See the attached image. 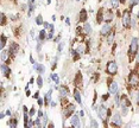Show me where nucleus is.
<instances>
[{
    "instance_id": "obj_55",
    "label": "nucleus",
    "mask_w": 139,
    "mask_h": 128,
    "mask_svg": "<svg viewBox=\"0 0 139 128\" xmlns=\"http://www.w3.org/2000/svg\"><path fill=\"white\" fill-rule=\"evenodd\" d=\"M125 1H126V0H120V2H122V4H124Z\"/></svg>"
},
{
    "instance_id": "obj_2",
    "label": "nucleus",
    "mask_w": 139,
    "mask_h": 128,
    "mask_svg": "<svg viewBox=\"0 0 139 128\" xmlns=\"http://www.w3.org/2000/svg\"><path fill=\"white\" fill-rule=\"evenodd\" d=\"M98 114H99L100 119L104 122H106L108 119H107V114H108V109L106 108L105 104H101L99 108H98Z\"/></svg>"
},
{
    "instance_id": "obj_30",
    "label": "nucleus",
    "mask_w": 139,
    "mask_h": 128,
    "mask_svg": "<svg viewBox=\"0 0 139 128\" xmlns=\"http://www.w3.org/2000/svg\"><path fill=\"white\" fill-rule=\"evenodd\" d=\"M138 4H139V0H130V6L132 7V8L136 5H138Z\"/></svg>"
},
{
    "instance_id": "obj_42",
    "label": "nucleus",
    "mask_w": 139,
    "mask_h": 128,
    "mask_svg": "<svg viewBox=\"0 0 139 128\" xmlns=\"http://www.w3.org/2000/svg\"><path fill=\"white\" fill-rule=\"evenodd\" d=\"M33 97H35V99H38V97H39V93H38V91H37V93H36V94L33 95Z\"/></svg>"
},
{
    "instance_id": "obj_7",
    "label": "nucleus",
    "mask_w": 139,
    "mask_h": 128,
    "mask_svg": "<svg viewBox=\"0 0 139 128\" xmlns=\"http://www.w3.org/2000/svg\"><path fill=\"white\" fill-rule=\"evenodd\" d=\"M108 91H109V94L112 95H115L118 93V83L115 81L109 80V82H108Z\"/></svg>"
},
{
    "instance_id": "obj_9",
    "label": "nucleus",
    "mask_w": 139,
    "mask_h": 128,
    "mask_svg": "<svg viewBox=\"0 0 139 128\" xmlns=\"http://www.w3.org/2000/svg\"><path fill=\"white\" fill-rule=\"evenodd\" d=\"M1 74L4 75L5 77H10V75H11V69H10V67L8 65H6L5 63H2L1 64Z\"/></svg>"
},
{
    "instance_id": "obj_27",
    "label": "nucleus",
    "mask_w": 139,
    "mask_h": 128,
    "mask_svg": "<svg viewBox=\"0 0 139 128\" xmlns=\"http://www.w3.org/2000/svg\"><path fill=\"white\" fill-rule=\"evenodd\" d=\"M37 85H38V88L43 87V78H42V76H38V77H37Z\"/></svg>"
},
{
    "instance_id": "obj_48",
    "label": "nucleus",
    "mask_w": 139,
    "mask_h": 128,
    "mask_svg": "<svg viewBox=\"0 0 139 128\" xmlns=\"http://www.w3.org/2000/svg\"><path fill=\"white\" fill-rule=\"evenodd\" d=\"M80 115H81L82 117H85V112H83V110H81V112H80Z\"/></svg>"
},
{
    "instance_id": "obj_1",
    "label": "nucleus",
    "mask_w": 139,
    "mask_h": 128,
    "mask_svg": "<svg viewBox=\"0 0 139 128\" xmlns=\"http://www.w3.org/2000/svg\"><path fill=\"white\" fill-rule=\"evenodd\" d=\"M139 50V42H138V38H132L131 41V44H130V49H128V56H130V59L132 61V58L137 55Z\"/></svg>"
},
{
    "instance_id": "obj_40",
    "label": "nucleus",
    "mask_w": 139,
    "mask_h": 128,
    "mask_svg": "<svg viewBox=\"0 0 139 128\" xmlns=\"http://www.w3.org/2000/svg\"><path fill=\"white\" fill-rule=\"evenodd\" d=\"M27 127H33V121L29 120V122H27Z\"/></svg>"
},
{
    "instance_id": "obj_12",
    "label": "nucleus",
    "mask_w": 139,
    "mask_h": 128,
    "mask_svg": "<svg viewBox=\"0 0 139 128\" xmlns=\"http://www.w3.org/2000/svg\"><path fill=\"white\" fill-rule=\"evenodd\" d=\"M70 122H71V126H73V127H81L80 117L77 116V115H73L71 119H70Z\"/></svg>"
},
{
    "instance_id": "obj_49",
    "label": "nucleus",
    "mask_w": 139,
    "mask_h": 128,
    "mask_svg": "<svg viewBox=\"0 0 139 128\" xmlns=\"http://www.w3.org/2000/svg\"><path fill=\"white\" fill-rule=\"evenodd\" d=\"M60 38H61V36H57V37H56L53 41H55V42H58V41H60Z\"/></svg>"
},
{
    "instance_id": "obj_5",
    "label": "nucleus",
    "mask_w": 139,
    "mask_h": 128,
    "mask_svg": "<svg viewBox=\"0 0 139 128\" xmlns=\"http://www.w3.org/2000/svg\"><path fill=\"white\" fill-rule=\"evenodd\" d=\"M122 123V120H121V115L119 113H115L112 117V122H111V126L112 127H120Z\"/></svg>"
},
{
    "instance_id": "obj_24",
    "label": "nucleus",
    "mask_w": 139,
    "mask_h": 128,
    "mask_svg": "<svg viewBox=\"0 0 139 128\" xmlns=\"http://www.w3.org/2000/svg\"><path fill=\"white\" fill-rule=\"evenodd\" d=\"M8 126H10V127H12V128L17 127V126H18V120H17V119H12V120H10V122H8Z\"/></svg>"
},
{
    "instance_id": "obj_15",
    "label": "nucleus",
    "mask_w": 139,
    "mask_h": 128,
    "mask_svg": "<svg viewBox=\"0 0 139 128\" xmlns=\"http://www.w3.org/2000/svg\"><path fill=\"white\" fill-rule=\"evenodd\" d=\"M104 17H105V10L104 8H100L99 12H98V17H96L98 23H102L104 21Z\"/></svg>"
},
{
    "instance_id": "obj_8",
    "label": "nucleus",
    "mask_w": 139,
    "mask_h": 128,
    "mask_svg": "<svg viewBox=\"0 0 139 128\" xmlns=\"http://www.w3.org/2000/svg\"><path fill=\"white\" fill-rule=\"evenodd\" d=\"M8 50H10V55H11V57L14 58L17 54H18V51H19V45L17 44V43H12L10 47H8Z\"/></svg>"
},
{
    "instance_id": "obj_18",
    "label": "nucleus",
    "mask_w": 139,
    "mask_h": 128,
    "mask_svg": "<svg viewBox=\"0 0 139 128\" xmlns=\"http://www.w3.org/2000/svg\"><path fill=\"white\" fill-rule=\"evenodd\" d=\"M74 99H75V101L77 102L79 104H81V103H82V100H81V95H80V93H79V90H77V89H75V90H74Z\"/></svg>"
},
{
    "instance_id": "obj_20",
    "label": "nucleus",
    "mask_w": 139,
    "mask_h": 128,
    "mask_svg": "<svg viewBox=\"0 0 139 128\" xmlns=\"http://www.w3.org/2000/svg\"><path fill=\"white\" fill-rule=\"evenodd\" d=\"M8 56H11L10 55V50H2V52H1V61L2 62L7 61Z\"/></svg>"
},
{
    "instance_id": "obj_14",
    "label": "nucleus",
    "mask_w": 139,
    "mask_h": 128,
    "mask_svg": "<svg viewBox=\"0 0 139 128\" xmlns=\"http://www.w3.org/2000/svg\"><path fill=\"white\" fill-rule=\"evenodd\" d=\"M33 69H35L37 72H39V74H44V72H45V67L42 65V64H38V63H35V64H33Z\"/></svg>"
},
{
    "instance_id": "obj_56",
    "label": "nucleus",
    "mask_w": 139,
    "mask_h": 128,
    "mask_svg": "<svg viewBox=\"0 0 139 128\" xmlns=\"http://www.w3.org/2000/svg\"><path fill=\"white\" fill-rule=\"evenodd\" d=\"M30 2H35V0H30Z\"/></svg>"
},
{
    "instance_id": "obj_47",
    "label": "nucleus",
    "mask_w": 139,
    "mask_h": 128,
    "mask_svg": "<svg viewBox=\"0 0 139 128\" xmlns=\"http://www.w3.org/2000/svg\"><path fill=\"white\" fill-rule=\"evenodd\" d=\"M30 62H31V63H33V64H35V59H33V57H32V56H30Z\"/></svg>"
},
{
    "instance_id": "obj_21",
    "label": "nucleus",
    "mask_w": 139,
    "mask_h": 128,
    "mask_svg": "<svg viewBox=\"0 0 139 128\" xmlns=\"http://www.w3.org/2000/svg\"><path fill=\"white\" fill-rule=\"evenodd\" d=\"M83 31H85L87 34L92 33V26H90L89 23H85V25H83Z\"/></svg>"
},
{
    "instance_id": "obj_31",
    "label": "nucleus",
    "mask_w": 139,
    "mask_h": 128,
    "mask_svg": "<svg viewBox=\"0 0 139 128\" xmlns=\"http://www.w3.org/2000/svg\"><path fill=\"white\" fill-rule=\"evenodd\" d=\"M113 39H114V33H113V32H111V33L108 34V43H109V44H112Z\"/></svg>"
},
{
    "instance_id": "obj_50",
    "label": "nucleus",
    "mask_w": 139,
    "mask_h": 128,
    "mask_svg": "<svg viewBox=\"0 0 139 128\" xmlns=\"http://www.w3.org/2000/svg\"><path fill=\"white\" fill-rule=\"evenodd\" d=\"M51 106H52V107H56V102H55V101H51Z\"/></svg>"
},
{
    "instance_id": "obj_36",
    "label": "nucleus",
    "mask_w": 139,
    "mask_h": 128,
    "mask_svg": "<svg viewBox=\"0 0 139 128\" xmlns=\"http://www.w3.org/2000/svg\"><path fill=\"white\" fill-rule=\"evenodd\" d=\"M64 42H62V43H60V45H58V52H62V50H63V47H64Z\"/></svg>"
},
{
    "instance_id": "obj_54",
    "label": "nucleus",
    "mask_w": 139,
    "mask_h": 128,
    "mask_svg": "<svg viewBox=\"0 0 139 128\" xmlns=\"http://www.w3.org/2000/svg\"><path fill=\"white\" fill-rule=\"evenodd\" d=\"M0 117H1V119H4V117H5V114H4V113H1V115H0Z\"/></svg>"
},
{
    "instance_id": "obj_10",
    "label": "nucleus",
    "mask_w": 139,
    "mask_h": 128,
    "mask_svg": "<svg viewBox=\"0 0 139 128\" xmlns=\"http://www.w3.org/2000/svg\"><path fill=\"white\" fill-rule=\"evenodd\" d=\"M75 112V106L74 104H69L68 107H66V110H64V117H69V116H71L73 113Z\"/></svg>"
},
{
    "instance_id": "obj_53",
    "label": "nucleus",
    "mask_w": 139,
    "mask_h": 128,
    "mask_svg": "<svg viewBox=\"0 0 139 128\" xmlns=\"http://www.w3.org/2000/svg\"><path fill=\"white\" fill-rule=\"evenodd\" d=\"M30 94H31V93H30V90H27V89H26V96H30Z\"/></svg>"
},
{
    "instance_id": "obj_35",
    "label": "nucleus",
    "mask_w": 139,
    "mask_h": 128,
    "mask_svg": "<svg viewBox=\"0 0 139 128\" xmlns=\"http://www.w3.org/2000/svg\"><path fill=\"white\" fill-rule=\"evenodd\" d=\"M81 81H82V78H81V74H77V80L75 81V84H77V85H79L80 83H81Z\"/></svg>"
},
{
    "instance_id": "obj_38",
    "label": "nucleus",
    "mask_w": 139,
    "mask_h": 128,
    "mask_svg": "<svg viewBox=\"0 0 139 128\" xmlns=\"http://www.w3.org/2000/svg\"><path fill=\"white\" fill-rule=\"evenodd\" d=\"M37 100H38V104H39L40 107H42V106H43V103H44V102H43V100H42V99H40V97H38V99H37Z\"/></svg>"
},
{
    "instance_id": "obj_13",
    "label": "nucleus",
    "mask_w": 139,
    "mask_h": 128,
    "mask_svg": "<svg viewBox=\"0 0 139 128\" xmlns=\"http://www.w3.org/2000/svg\"><path fill=\"white\" fill-rule=\"evenodd\" d=\"M122 108H128L130 106H131V102H130V100L127 99V96L126 95H122L121 96V104H120Z\"/></svg>"
},
{
    "instance_id": "obj_58",
    "label": "nucleus",
    "mask_w": 139,
    "mask_h": 128,
    "mask_svg": "<svg viewBox=\"0 0 139 128\" xmlns=\"http://www.w3.org/2000/svg\"><path fill=\"white\" fill-rule=\"evenodd\" d=\"M77 1H79V0H77Z\"/></svg>"
},
{
    "instance_id": "obj_51",
    "label": "nucleus",
    "mask_w": 139,
    "mask_h": 128,
    "mask_svg": "<svg viewBox=\"0 0 139 128\" xmlns=\"http://www.w3.org/2000/svg\"><path fill=\"white\" fill-rule=\"evenodd\" d=\"M6 115L7 116H11V112H10V110H6Z\"/></svg>"
},
{
    "instance_id": "obj_45",
    "label": "nucleus",
    "mask_w": 139,
    "mask_h": 128,
    "mask_svg": "<svg viewBox=\"0 0 139 128\" xmlns=\"http://www.w3.org/2000/svg\"><path fill=\"white\" fill-rule=\"evenodd\" d=\"M66 23H67V25H70V19H69V18H67V19H66Z\"/></svg>"
},
{
    "instance_id": "obj_29",
    "label": "nucleus",
    "mask_w": 139,
    "mask_h": 128,
    "mask_svg": "<svg viewBox=\"0 0 139 128\" xmlns=\"http://www.w3.org/2000/svg\"><path fill=\"white\" fill-rule=\"evenodd\" d=\"M119 2H120V0H111V4H112L113 8H117V7L119 6Z\"/></svg>"
},
{
    "instance_id": "obj_44",
    "label": "nucleus",
    "mask_w": 139,
    "mask_h": 128,
    "mask_svg": "<svg viewBox=\"0 0 139 128\" xmlns=\"http://www.w3.org/2000/svg\"><path fill=\"white\" fill-rule=\"evenodd\" d=\"M43 112H42V110H39V112H38V117H42V116H43Z\"/></svg>"
},
{
    "instance_id": "obj_25",
    "label": "nucleus",
    "mask_w": 139,
    "mask_h": 128,
    "mask_svg": "<svg viewBox=\"0 0 139 128\" xmlns=\"http://www.w3.org/2000/svg\"><path fill=\"white\" fill-rule=\"evenodd\" d=\"M120 100H121V96H120V95H118V93H117V94H115V97H114L115 106H118V107L120 106Z\"/></svg>"
},
{
    "instance_id": "obj_16",
    "label": "nucleus",
    "mask_w": 139,
    "mask_h": 128,
    "mask_svg": "<svg viewBox=\"0 0 139 128\" xmlns=\"http://www.w3.org/2000/svg\"><path fill=\"white\" fill-rule=\"evenodd\" d=\"M45 38H48V37H46V31L45 30H40L39 34H38V38H36L37 42H43Z\"/></svg>"
},
{
    "instance_id": "obj_43",
    "label": "nucleus",
    "mask_w": 139,
    "mask_h": 128,
    "mask_svg": "<svg viewBox=\"0 0 139 128\" xmlns=\"http://www.w3.org/2000/svg\"><path fill=\"white\" fill-rule=\"evenodd\" d=\"M136 61H137V63L139 64V50H138V52H137V58H136Z\"/></svg>"
},
{
    "instance_id": "obj_22",
    "label": "nucleus",
    "mask_w": 139,
    "mask_h": 128,
    "mask_svg": "<svg viewBox=\"0 0 139 128\" xmlns=\"http://www.w3.org/2000/svg\"><path fill=\"white\" fill-rule=\"evenodd\" d=\"M6 41H7L6 36H5V34H1V43H0V49H1V50H4V47L6 45Z\"/></svg>"
},
{
    "instance_id": "obj_39",
    "label": "nucleus",
    "mask_w": 139,
    "mask_h": 128,
    "mask_svg": "<svg viewBox=\"0 0 139 128\" xmlns=\"http://www.w3.org/2000/svg\"><path fill=\"white\" fill-rule=\"evenodd\" d=\"M108 97H109V94L104 95V96H102V101H106V100H107V99H108Z\"/></svg>"
},
{
    "instance_id": "obj_19",
    "label": "nucleus",
    "mask_w": 139,
    "mask_h": 128,
    "mask_svg": "<svg viewBox=\"0 0 139 128\" xmlns=\"http://www.w3.org/2000/svg\"><path fill=\"white\" fill-rule=\"evenodd\" d=\"M51 95H52V89H50L45 94V97H44V103L45 104H48L49 102H51Z\"/></svg>"
},
{
    "instance_id": "obj_41",
    "label": "nucleus",
    "mask_w": 139,
    "mask_h": 128,
    "mask_svg": "<svg viewBox=\"0 0 139 128\" xmlns=\"http://www.w3.org/2000/svg\"><path fill=\"white\" fill-rule=\"evenodd\" d=\"M52 36H53V32H50L49 36H48V39H51V38H52Z\"/></svg>"
},
{
    "instance_id": "obj_17",
    "label": "nucleus",
    "mask_w": 139,
    "mask_h": 128,
    "mask_svg": "<svg viewBox=\"0 0 139 128\" xmlns=\"http://www.w3.org/2000/svg\"><path fill=\"white\" fill-rule=\"evenodd\" d=\"M86 20H87V11L85 8H82L81 12H80V21L81 23H85Z\"/></svg>"
},
{
    "instance_id": "obj_52",
    "label": "nucleus",
    "mask_w": 139,
    "mask_h": 128,
    "mask_svg": "<svg viewBox=\"0 0 139 128\" xmlns=\"http://www.w3.org/2000/svg\"><path fill=\"white\" fill-rule=\"evenodd\" d=\"M137 103H138V106H139V91H138V95H137Z\"/></svg>"
},
{
    "instance_id": "obj_33",
    "label": "nucleus",
    "mask_w": 139,
    "mask_h": 128,
    "mask_svg": "<svg viewBox=\"0 0 139 128\" xmlns=\"http://www.w3.org/2000/svg\"><path fill=\"white\" fill-rule=\"evenodd\" d=\"M35 125L37 127H43V123H40V117H37V120L35 121Z\"/></svg>"
},
{
    "instance_id": "obj_46",
    "label": "nucleus",
    "mask_w": 139,
    "mask_h": 128,
    "mask_svg": "<svg viewBox=\"0 0 139 128\" xmlns=\"http://www.w3.org/2000/svg\"><path fill=\"white\" fill-rule=\"evenodd\" d=\"M43 25H44V27H45V28H48V27L50 26V25H49L48 23H43Z\"/></svg>"
},
{
    "instance_id": "obj_28",
    "label": "nucleus",
    "mask_w": 139,
    "mask_h": 128,
    "mask_svg": "<svg viewBox=\"0 0 139 128\" xmlns=\"http://www.w3.org/2000/svg\"><path fill=\"white\" fill-rule=\"evenodd\" d=\"M51 78H52V81L57 84L58 82H60V77H58V75H56V74H52L51 75Z\"/></svg>"
},
{
    "instance_id": "obj_37",
    "label": "nucleus",
    "mask_w": 139,
    "mask_h": 128,
    "mask_svg": "<svg viewBox=\"0 0 139 128\" xmlns=\"http://www.w3.org/2000/svg\"><path fill=\"white\" fill-rule=\"evenodd\" d=\"M35 113H36V108L32 107V108H31V110H30V113H29V115H30V116H33Z\"/></svg>"
},
{
    "instance_id": "obj_32",
    "label": "nucleus",
    "mask_w": 139,
    "mask_h": 128,
    "mask_svg": "<svg viewBox=\"0 0 139 128\" xmlns=\"http://www.w3.org/2000/svg\"><path fill=\"white\" fill-rule=\"evenodd\" d=\"M6 24V15L5 13H1V25H5Z\"/></svg>"
},
{
    "instance_id": "obj_34",
    "label": "nucleus",
    "mask_w": 139,
    "mask_h": 128,
    "mask_svg": "<svg viewBox=\"0 0 139 128\" xmlns=\"http://www.w3.org/2000/svg\"><path fill=\"white\" fill-rule=\"evenodd\" d=\"M90 125H92V127H94V128H98V127H99L98 122L95 121V120H93V119H92V121H90Z\"/></svg>"
},
{
    "instance_id": "obj_57",
    "label": "nucleus",
    "mask_w": 139,
    "mask_h": 128,
    "mask_svg": "<svg viewBox=\"0 0 139 128\" xmlns=\"http://www.w3.org/2000/svg\"><path fill=\"white\" fill-rule=\"evenodd\" d=\"M138 17H139V13H138Z\"/></svg>"
},
{
    "instance_id": "obj_23",
    "label": "nucleus",
    "mask_w": 139,
    "mask_h": 128,
    "mask_svg": "<svg viewBox=\"0 0 139 128\" xmlns=\"http://www.w3.org/2000/svg\"><path fill=\"white\" fill-rule=\"evenodd\" d=\"M58 89H60L61 96H62V97H64V96H67V95H68V89H67V87L62 85V87H60Z\"/></svg>"
},
{
    "instance_id": "obj_4",
    "label": "nucleus",
    "mask_w": 139,
    "mask_h": 128,
    "mask_svg": "<svg viewBox=\"0 0 139 128\" xmlns=\"http://www.w3.org/2000/svg\"><path fill=\"white\" fill-rule=\"evenodd\" d=\"M128 83L132 87H137L139 84V75L136 71H133V72L130 74V76H128Z\"/></svg>"
},
{
    "instance_id": "obj_3",
    "label": "nucleus",
    "mask_w": 139,
    "mask_h": 128,
    "mask_svg": "<svg viewBox=\"0 0 139 128\" xmlns=\"http://www.w3.org/2000/svg\"><path fill=\"white\" fill-rule=\"evenodd\" d=\"M122 26L125 28H130L132 26V19H131V15H130V12L128 11H125L124 13V17H122Z\"/></svg>"
},
{
    "instance_id": "obj_6",
    "label": "nucleus",
    "mask_w": 139,
    "mask_h": 128,
    "mask_svg": "<svg viewBox=\"0 0 139 128\" xmlns=\"http://www.w3.org/2000/svg\"><path fill=\"white\" fill-rule=\"evenodd\" d=\"M107 72L109 75H115L118 72V65H117V63L114 61L108 62V64H107Z\"/></svg>"
},
{
    "instance_id": "obj_26",
    "label": "nucleus",
    "mask_w": 139,
    "mask_h": 128,
    "mask_svg": "<svg viewBox=\"0 0 139 128\" xmlns=\"http://www.w3.org/2000/svg\"><path fill=\"white\" fill-rule=\"evenodd\" d=\"M36 24H37V25H42V24H43V17H42V14H38V15H37V18H36Z\"/></svg>"
},
{
    "instance_id": "obj_11",
    "label": "nucleus",
    "mask_w": 139,
    "mask_h": 128,
    "mask_svg": "<svg viewBox=\"0 0 139 128\" xmlns=\"http://www.w3.org/2000/svg\"><path fill=\"white\" fill-rule=\"evenodd\" d=\"M111 32H112V27H111V25L107 23V24H105V25L102 26V28H101V34H102V36H108Z\"/></svg>"
}]
</instances>
